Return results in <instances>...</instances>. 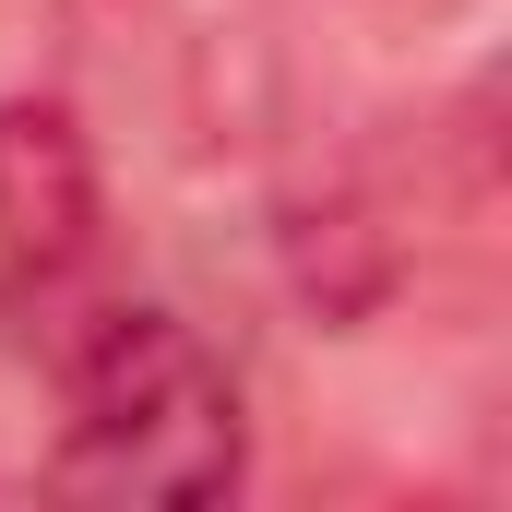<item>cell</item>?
Segmentation results:
<instances>
[{
    "instance_id": "cell-1",
    "label": "cell",
    "mask_w": 512,
    "mask_h": 512,
    "mask_svg": "<svg viewBox=\"0 0 512 512\" xmlns=\"http://www.w3.org/2000/svg\"><path fill=\"white\" fill-rule=\"evenodd\" d=\"M239 465H251L239 370L167 298H120V310H96L60 346L48 489H72V501H143V512H203V501L239 489Z\"/></svg>"
},
{
    "instance_id": "cell-2",
    "label": "cell",
    "mask_w": 512,
    "mask_h": 512,
    "mask_svg": "<svg viewBox=\"0 0 512 512\" xmlns=\"http://www.w3.org/2000/svg\"><path fill=\"white\" fill-rule=\"evenodd\" d=\"M108 227V179H96V143L60 96H0V322L12 310H48Z\"/></svg>"
},
{
    "instance_id": "cell-3",
    "label": "cell",
    "mask_w": 512,
    "mask_h": 512,
    "mask_svg": "<svg viewBox=\"0 0 512 512\" xmlns=\"http://www.w3.org/2000/svg\"><path fill=\"white\" fill-rule=\"evenodd\" d=\"M393 12H417V24H441V12H453V0H393Z\"/></svg>"
}]
</instances>
